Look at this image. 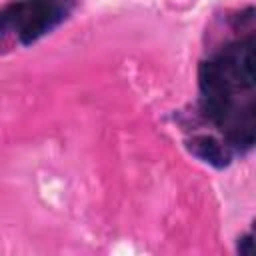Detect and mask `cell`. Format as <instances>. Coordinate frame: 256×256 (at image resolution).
Returning <instances> with one entry per match:
<instances>
[{
	"label": "cell",
	"instance_id": "6da1fadb",
	"mask_svg": "<svg viewBox=\"0 0 256 256\" xmlns=\"http://www.w3.org/2000/svg\"><path fill=\"white\" fill-rule=\"evenodd\" d=\"M198 118L238 158L256 142V36L248 30L198 64Z\"/></svg>",
	"mask_w": 256,
	"mask_h": 256
},
{
	"label": "cell",
	"instance_id": "7a4b0ae2",
	"mask_svg": "<svg viewBox=\"0 0 256 256\" xmlns=\"http://www.w3.org/2000/svg\"><path fill=\"white\" fill-rule=\"evenodd\" d=\"M78 0H10L0 6V42L32 46L76 10Z\"/></svg>",
	"mask_w": 256,
	"mask_h": 256
},
{
	"label": "cell",
	"instance_id": "3957f363",
	"mask_svg": "<svg viewBox=\"0 0 256 256\" xmlns=\"http://www.w3.org/2000/svg\"><path fill=\"white\" fill-rule=\"evenodd\" d=\"M186 150L198 158L200 162L216 168V170H224L234 162V154L232 150L212 132H194L192 136L186 138Z\"/></svg>",
	"mask_w": 256,
	"mask_h": 256
},
{
	"label": "cell",
	"instance_id": "277c9868",
	"mask_svg": "<svg viewBox=\"0 0 256 256\" xmlns=\"http://www.w3.org/2000/svg\"><path fill=\"white\" fill-rule=\"evenodd\" d=\"M252 250H254V236H252V232H246V234H242V236L238 238V242H236V252H238L240 256H250Z\"/></svg>",
	"mask_w": 256,
	"mask_h": 256
}]
</instances>
